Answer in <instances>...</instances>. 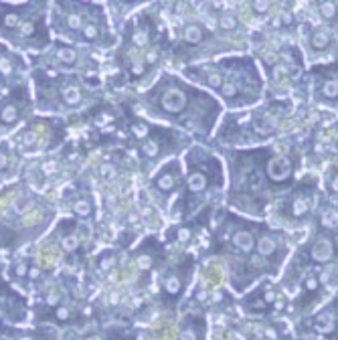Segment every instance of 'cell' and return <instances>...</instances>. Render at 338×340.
<instances>
[{"instance_id": "cell-8", "label": "cell", "mask_w": 338, "mask_h": 340, "mask_svg": "<svg viewBox=\"0 0 338 340\" xmlns=\"http://www.w3.org/2000/svg\"><path fill=\"white\" fill-rule=\"evenodd\" d=\"M255 249L261 257H271L275 251H278V241H275L273 235H263L259 241H255Z\"/></svg>"}, {"instance_id": "cell-4", "label": "cell", "mask_w": 338, "mask_h": 340, "mask_svg": "<svg viewBox=\"0 0 338 340\" xmlns=\"http://www.w3.org/2000/svg\"><path fill=\"white\" fill-rule=\"evenodd\" d=\"M231 243L237 251L241 253H251L255 249V237L249 229H237L233 235H231Z\"/></svg>"}, {"instance_id": "cell-38", "label": "cell", "mask_w": 338, "mask_h": 340, "mask_svg": "<svg viewBox=\"0 0 338 340\" xmlns=\"http://www.w3.org/2000/svg\"><path fill=\"white\" fill-rule=\"evenodd\" d=\"M235 91H237V87H235L233 83H223V85H221V94H223L225 98L235 96Z\"/></svg>"}, {"instance_id": "cell-47", "label": "cell", "mask_w": 338, "mask_h": 340, "mask_svg": "<svg viewBox=\"0 0 338 340\" xmlns=\"http://www.w3.org/2000/svg\"><path fill=\"white\" fill-rule=\"evenodd\" d=\"M142 71H144V69H142L140 65H134V67H132V73H134V75H140Z\"/></svg>"}, {"instance_id": "cell-5", "label": "cell", "mask_w": 338, "mask_h": 340, "mask_svg": "<svg viewBox=\"0 0 338 340\" xmlns=\"http://www.w3.org/2000/svg\"><path fill=\"white\" fill-rule=\"evenodd\" d=\"M160 104H162V108L166 112L176 113V112H180L184 108V104H187V98H184V94H180V91L170 89V91H166V94L160 98Z\"/></svg>"}, {"instance_id": "cell-13", "label": "cell", "mask_w": 338, "mask_h": 340, "mask_svg": "<svg viewBox=\"0 0 338 340\" xmlns=\"http://www.w3.org/2000/svg\"><path fill=\"white\" fill-rule=\"evenodd\" d=\"M203 37H205V30H203L199 24H189L187 28H184V41L191 43V45L201 43Z\"/></svg>"}, {"instance_id": "cell-31", "label": "cell", "mask_w": 338, "mask_h": 340, "mask_svg": "<svg viewBox=\"0 0 338 340\" xmlns=\"http://www.w3.org/2000/svg\"><path fill=\"white\" fill-rule=\"evenodd\" d=\"M219 24H221V28H235L237 26V18L233 16V14H223L221 18H219Z\"/></svg>"}, {"instance_id": "cell-36", "label": "cell", "mask_w": 338, "mask_h": 340, "mask_svg": "<svg viewBox=\"0 0 338 340\" xmlns=\"http://www.w3.org/2000/svg\"><path fill=\"white\" fill-rule=\"evenodd\" d=\"M83 37L85 39H96L98 37V26L96 24H85L83 26Z\"/></svg>"}, {"instance_id": "cell-3", "label": "cell", "mask_w": 338, "mask_h": 340, "mask_svg": "<svg viewBox=\"0 0 338 340\" xmlns=\"http://www.w3.org/2000/svg\"><path fill=\"white\" fill-rule=\"evenodd\" d=\"M184 284H187V280H184V273H182V271H170V273L164 277V282H162V292H164L168 298L176 300V298L182 296Z\"/></svg>"}, {"instance_id": "cell-23", "label": "cell", "mask_w": 338, "mask_h": 340, "mask_svg": "<svg viewBox=\"0 0 338 340\" xmlns=\"http://www.w3.org/2000/svg\"><path fill=\"white\" fill-rule=\"evenodd\" d=\"M261 300L265 302V306L269 308L271 304H275V300H278V292H275L271 286H265L263 292H261Z\"/></svg>"}, {"instance_id": "cell-37", "label": "cell", "mask_w": 338, "mask_h": 340, "mask_svg": "<svg viewBox=\"0 0 338 340\" xmlns=\"http://www.w3.org/2000/svg\"><path fill=\"white\" fill-rule=\"evenodd\" d=\"M0 71H2L4 75H10V73H12V63H10V59L0 57Z\"/></svg>"}, {"instance_id": "cell-46", "label": "cell", "mask_w": 338, "mask_h": 340, "mask_svg": "<svg viewBox=\"0 0 338 340\" xmlns=\"http://www.w3.org/2000/svg\"><path fill=\"white\" fill-rule=\"evenodd\" d=\"M83 340H104V338H102V334H89V336H85Z\"/></svg>"}, {"instance_id": "cell-44", "label": "cell", "mask_w": 338, "mask_h": 340, "mask_svg": "<svg viewBox=\"0 0 338 340\" xmlns=\"http://www.w3.org/2000/svg\"><path fill=\"white\" fill-rule=\"evenodd\" d=\"M156 59H158V53H156V49H150V51H148V55H146V61H148V63H154Z\"/></svg>"}, {"instance_id": "cell-11", "label": "cell", "mask_w": 338, "mask_h": 340, "mask_svg": "<svg viewBox=\"0 0 338 340\" xmlns=\"http://www.w3.org/2000/svg\"><path fill=\"white\" fill-rule=\"evenodd\" d=\"M18 115H20V110L14 102H8L0 108V121L2 123H14L18 119Z\"/></svg>"}, {"instance_id": "cell-12", "label": "cell", "mask_w": 338, "mask_h": 340, "mask_svg": "<svg viewBox=\"0 0 338 340\" xmlns=\"http://www.w3.org/2000/svg\"><path fill=\"white\" fill-rule=\"evenodd\" d=\"M207 184H209V178L205 176V172H193V174L189 176V191H191V193H201V191H205Z\"/></svg>"}, {"instance_id": "cell-40", "label": "cell", "mask_w": 338, "mask_h": 340, "mask_svg": "<svg viewBox=\"0 0 338 340\" xmlns=\"http://www.w3.org/2000/svg\"><path fill=\"white\" fill-rule=\"evenodd\" d=\"M207 81H209V85H213V87H221V83H223V79H221L219 73H211V75L207 77Z\"/></svg>"}, {"instance_id": "cell-6", "label": "cell", "mask_w": 338, "mask_h": 340, "mask_svg": "<svg viewBox=\"0 0 338 340\" xmlns=\"http://www.w3.org/2000/svg\"><path fill=\"white\" fill-rule=\"evenodd\" d=\"M334 257V243L330 239H320L312 247V259L318 263H328Z\"/></svg>"}, {"instance_id": "cell-27", "label": "cell", "mask_w": 338, "mask_h": 340, "mask_svg": "<svg viewBox=\"0 0 338 340\" xmlns=\"http://www.w3.org/2000/svg\"><path fill=\"white\" fill-rule=\"evenodd\" d=\"M2 22H4L6 28H14V26L20 24V14L18 12H6L4 18H2Z\"/></svg>"}, {"instance_id": "cell-20", "label": "cell", "mask_w": 338, "mask_h": 340, "mask_svg": "<svg viewBox=\"0 0 338 340\" xmlns=\"http://www.w3.org/2000/svg\"><path fill=\"white\" fill-rule=\"evenodd\" d=\"M304 288H306V292H308V294L318 292V288H320V280H318V275H316V273H308V275H306V280H304Z\"/></svg>"}, {"instance_id": "cell-17", "label": "cell", "mask_w": 338, "mask_h": 340, "mask_svg": "<svg viewBox=\"0 0 338 340\" xmlns=\"http://www.w3.org/2000/svg\"><path fill=\"white\" fill-rule=\"evenodd\" d=\"M330 45V37H328V33L324 28H318L316 33L312 35V47L314 49H326Z\"/></svg>"}, {"instance_id": "cell-9", "label": "cell", "mask_w": 338, "mask_h": 340, "mask_svg": "<svg viewBox=\"0 0 338 340\" xmlns=\"http://www.w3.org/2000/svg\"><path fill=\"white\" fill-rule=\"evenodd\" d=\"M176 182H178V170L176 168H166L158 178H156V187L160 189V191H172L174 187H176Z\"/></svg>"}, {"instance_id": "cell-28", "label": "cell", "mask_w": 338, "mask_h": 340, "mask_svg": "<svg viewBox=\"0 0 338 340\" xmlns=\"http://www.w3.org/2000/svg\"><path fill=\"white\" fill-rule=\"evenodd\" d=\"M71 318V310L67 306H57L55 308V320H59V322H67Z\"/></svg>"}, {"instance_id": "cell-18", "label": "cell", "mask_w": 338, "mask_h": 340, "mask_svg": "<svg viewBox=\"0 0 338 340\" xmlns=\"http://www.w3.org/2000/svg\"><path fill=\"white\" fill-rule=\"evenodd\" d=\"M115 263H117V259H115L113 251H106L100 255V269L102 271H112L115 267Z\"/></svg>"}, {"instance_id": "cell-10", "label": "cell", "mask_w": 338, "mask_h": 340, "mask_svg": "<svg viewBox=\"0 0 338 340\" xmlns=\"http://www.w3.org/2000/svg\"><path fill=\"white\" fill-rule=\"evenodd\" d=\"M310 211V195H298L294 201H292V207H290V213L294 217H304L306 213Z\"/></svg>"}, {"instance_id": "cell-19", "label": "cell", "mask_w": 338, "mask_h": 340, "mask_svg": "<svg viewBox=\"0 0 338 340\" xmlns=\"http://www.w3.org/2000/svg\"><path fill=\"white\" fill-rule=\"evenodd\" d=\"M75 57H77V53L73 49H69V47H59L57 49V59L63 61V63H73Z\"/></svg>"}, {"instance_id": "cell-33", "label": "cell", "mask_w": 338, "mask_h": 340, "mask_svg": "<svg viewBox=\"0 0 338 340\" xmlns=\"http://www.w3.org/2000/svg\"><path fill=\"white\" fill-rule=\"evenodd\" d=\"M320 10H322V14H324L326 18H332L334 12H336V4H334V2H322V4H320Z\"/></svg>"}, {"instance_id": "cell-45", "label": "cell", "mask_w": 338, "mask_h": 340, "mask_svg": "<svg viewBox=\"0 0 338 340\" xmlns=\"http://www.w3.org/2000/svg\"><path fill=\"white\" fill-rule=\"evenodd\" d=\"M6 164H8V156H6V152L0 150V170L6 168Z\"/></svg>"}, {"instance_id": "cell-48", "label": "cell", "mask_w": 338, "mask_h": 340, "mask_svg": "<svg viewBox=\"0 0 338 340\" xmlns=\"http://www.w3.org/2000/svg\"><path fill=\"white\" fill-rule=\"evenodd\" d=\"M108 172H110V166L104 164V166H102V174H108Z\"/></svg>"}, {"instance_id": "cell-15", "label": "cell", "mask_w": 338, "mask_h": 340, "mask_svg": "<svg viewBox=\"0 0 338 340\" xmlns=\"http://www.w3.org/2000/svg\"><path fill=\"white\" fill-rule=\"evenodd\" d=\"M61 247L67 251V253H75L79 251V237L75 233H67L63 239H61Z\"/></svg>"}, {"instance_id": "cell-26", "label": "cell", "mask_w": 338, "mask_h": 340, "mask_svg": "<svg viewBox=\"0 0 338 340\" xmlns=\"http://www.w3.org/2000/svg\"><path fill=\"white\" fill-rule=\"evenodd\" d=\"M18 33H20L22 37H33V35H35V22H33V20H24V22H20V24H18Z\"/></svg>"}, {"instance_id": "cell-35", "label": "cell", "mask_w": 338, "mask_h": 340, "mask_svg": "<svg viewBox=\"0 0 338 340\" xmlns=\"http://www.w3.org/2000/svg\"><path fill=\"white\" fill-rule=\"evenodd\" d=\"M67 22H69V28H81L83 26V16L81 14H69Z\"/></svg>"}, {"instance_id": "cell-1", "label": "cell", "mask_w": 338, "mask_h": 340, "mask_svg": "<svg viewBox=\"0 0 338 340\" xmlns=\"http://www.w3.org/2000/svg\"><path fill=\"white\" fill-rule=\"evenodd\" d=\"M312 326L318 334L322 336H332L334 330H336V306H328L326 310H322L314 320H312Z\"/></svg>"}, {"instance_id": "cell-22", "label": "cell", "mask_w": 338, "mask_h": 340, "mask_svg": "<svg viewBox=\"0 0 338 340\" xmlns=\"http://www.w3.org/2000/svg\"><path fill=\"white\" fill-rule=\"evenodd\" d=\"M39 142V130L37 128H33V130H26L24 134H22V146L26 148V146H35Z\"/></svg>"}, {"instance_id": "cell-16", "label": "cell", "mask_w": 338, "mask_h": 340, "mask_svg": "<svg viewBox=\"0 0 338 340\" xmlns=\"http://www.w3.org/2000/svg\"><path fill=\"white\" fill-rule=\"evenodd\" d=\"M73 213L77 215V217H81V219H87L91 215V203L87 199H77L73 203Z\"/></svg>"}, {"instance_id": "cell-32", "label": "cell", "mask_w": 338, "mask_h": 340, "mask_svg": "<svg viewBox=\"0 0 338 340\" xmlns=\"http://www.w3.org/2000/svg\"><path fill=\"white\" fill-rule=\"evenodd\" d=\"M26 273H28V261L26 259H20L16 263V267H14V275L16 277H26Z\"/></svg>"}, {"instance_id": "cell-41", "label": "cell", "mask_w": 338, "mask_h": 340, "mask_svg": "<svg viewBox=\"0 0 338 340\" xmlns=\"http://www.w3.org/2000/svg\"><path fill=\"white\" fill-rule=\"evenodd\" d=\"M253 10L255 12H265V10H269V2L267 0H257V2H253Z\"/></svg>"}, {"instance_id": "cell-34", "label": "cell", "mask_w": 338, "mask_h": 340, "mask_svg": "<svg viewBox=\"0 0 338 340\" xmlns=\"http://www.w3.org/2000/svg\"><path fill=\"white\" fill-rule=\"evenodd\" d=\"M132 132H134L136 138H146L148 136V126H146V123H134Z\"/></svg>"}, {"instance_id": "cell-14", "label": "cell", "mask_w": 338, "mask_h": 340, "mask_svg": "<svg viewBox=\"0 0 338 340\" xmlns=\"http://www.w3.org/2000/svg\"><path fill=\"white\" fill-rule=\"evenodd\" d=\"M61 96H63V102L65 104H69V106H73V104H77L79 102V98H81V91H79V87L77 85H65L63 89H61Z\"/></svg>"}, {"instance_id": "cell-2", "label": "cell", "mask_w": 338, "mask_h": 340, "mask_svg": "<svg viewBox=\"0 0 338 340\" xmlns=\"http://www.w3.org/2000/svg\"><path fill=\"white\" fill-rule=\"evenodd\" d=\"M292 170H294L292 168V162L288 158H284V156H278V158H273V160L267 162V174H269V178L273 182H284V180H288L292 176Z\"/></svg>"}, {"instance_id": "cell-21", "label": "cell", "mask_w": 338, "mask_h": 340, "mask_svg": "<svg viewBox=\"0 0 338 340\" xmlns=\"http://www.w3.org/2000/svg\"><path fill=\"white\" fill-rule=\"evenodd\" d=\"M136 263H138L140 271H148V269H152V265H154V257H152V253H140Z\"/></svg>"}, {"instance_id": "cell-25", "label": "cell", "mask_w": 338, "mask_h": 340, "mask_svg": "<svg viewBox=\"0 0 338 340\" xmlns=\"http://www.w3.org/2000/svg\"><path fill=\"white\" fill-rule=\"evenodd\" d=\"M247 310H251V312H265L267 306H265V302L261 298H251L247 302Z\"/></svg>"}, {"instance_id": "cell-42", "label": "cell", "mask_w": 338, "mask_h": 340, "mask_svg": "<svg viewBox=\"0 0 338 340\" xmlns=\"http://www.w3.org/2000/svg\"><path fill=\"white\" fill-rule=\"evenodd\" d=\"M191 239V229H180L178 231V241L180 243H187Z\"/></svg>"}, {"instance_id": "cell-49", "label": "cell", "mask_w": 338, "mask_h": 340, "mask_svg": "<svg viewBox=\"0 0 338 340\" xmlns=\"http://www.w3.org/2000/svg\"><path fill=\"white\" fill-rule=\"evenodd\" d=\"M300 340H304V338H300Z\"/></svg>"}, {"instance_id": "cell-7", "label": "cell", "mask_w": 338, "mask_h": 340, "mask_svg": "<svg viewBox=\"0 0 338 340\" xmlns=\"http://www.w3.org/2000/svg\"><path fill=\"white\" fill-rule=\"evenodd\" d=\"M178 340H201V320L197 318L184 320L178 332Z\"/></svg>"}, {"instance_id": "cell-30", "label": "cell", "mask_w": 338, "mask_h": 340, "mask_svg": "<svg viewBox=\"0 0 338 340\" xmlns=\"http://www.w3.org/2000/svg\"><path fill=\"white\" fill-rule=\"evenodd\" d=\"M249 189H251L253 193H257V191L263 189V178H261L259 172H253V174H251V178H249Z\"/></svg>"}, {"instance_id": "cell-39", "label": "cell", "mask_w": 338, "mask_h": 340, "mask_svg": "<svg viewBox=\"0 0 338 340\" xmlns=\"http://www.w3.org/2000/svg\"><path fill=\"white\" fill-rule=\"evenodd\" d=\"M134 43H136L138 47H144V45L148 43V33H146V30H140V33L134 35Z\"/></svg>"}, {"instance_id": "cell-24", "label": "cell", "mask_w": 338, "mask_h": 340, "mask_svg": "<svg viewBox=\"0 0 338 340\" xmlns=\"http://www.w3.org/2000/svg\"><path fill=\"white\" fill-rule=\"evenodd\" d=\"M142 152L146 154V156H156L158 154V142L156 140H146L144 144H142Z\"/></svg>"}, {"instance_id": "cell-29", "label": "cell", "mask_w": 338, "mask_h": 340, "mask_svg": "<svg viewBox=\"0 0 338 340\" xmlns=\"http://www.w3.org/2000/svg\"><path fill=\"white\" fill-rule=\"evenodd\" d=\"M322 94H324V98H328V100L336 98V81H334V79H328V81L324 83Z\"/></svg>"}, {"instance_id": "cell-43", "label": "cell", "mask_w": 338, "mask_h": 340, "mask_svg": "<svg viewBox=\"0 0 338 340\" xmlns=\"http://www.w3.org/2000/svg\"><path fill=\"white\" fill-rule=\"evenodd\" d=\"M28 277H30V280H39V277H41V269L35 265V267H30L28 269Z\"/></svg>"}]
</instances>
